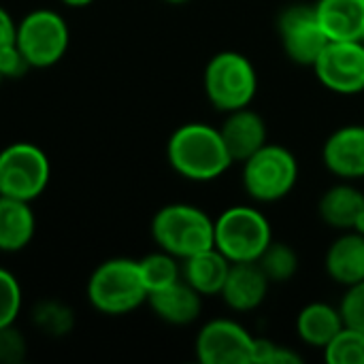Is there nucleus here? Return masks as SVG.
I'll list each match as a JSON object with an SVG mask.
<instances>
[{
    "label": "nucleus",
    "mask_w": 364,
    "mask_h": 364,
    "mask_svg": "<svg viewBox=\"0 0 364 364\" xmlns=\"http://www.w3.org/2000/svg\"><path fill=\"white\" fill-rule=\"evenodd\" d=\"M166 160L179 177L196 183L215 181L232 164L220 128L203 122L183 124L171 134Z\"/></svg>",
    "instance_id": "1"
},
{
    "label": "nucleus",
    "mask_w": 364,
    "mask_h": 364,
    "mask_svg": "<svg viewBox=\"0 0 364 364\" xmlns=\"http://www.w3.org/2000/svg\"><path fill=\"white\" fill-rule=\"evenodd\" d=\"M147 286L143 282L139 260L111 258L94 269L87 282L90 305L105 316H126L147 303Z\"/></svg>",
    "instance_id": "2"
},
{
    "label": "nucleus",
    "mask_w": 364,
    "mask_h": 364,
    "mask_svg": "<svg viewBox=\"0 0 364 364\" xmlns=\"http://www.w3.org/2000/svg\"><path fill=\"white\" fill-rule=\"evenodd\" d=\"M151 237L160 250L186 260L213 247V220L200 207L173 203L156 211L151 220Z\"/></svg>",
    "instance_id": "3"
},
{
    "label": "nucleus",
    "mask_w": 364,
    "mask_h": 364,
    "mask_svg": "<svg viewBox=\"0 0 364 364\" xmlns=\"http://www.w3.org/2000/svg\"><path fill=\"white\" fill-rule=\"evenodd\" d=\"M271 241V224L256 207L235 205L213 220V247L230 262H258Z\"/></svg>",
    "instance_id": "4"
},
{
    "label": "nucleus",
    "mask_w": 364,
    "mask_h": 364,
    "mask_svg": "<svg viewBox=\"0 0 364 364\" xmlns=\"http://www.w3.org/2000/svg\"><path fill=\"white\" fill-rule=\"evenodd\" d=\"M203 87L218 111L230 113L252 105L258 92V73L245 53L220 51L205 66Z\"/></svg>",
    "instance_id": "5"
},
{
    "label": "nucleus",
    "mask_w": 364,
    "mask_h": 364,
    "mask_svg": "<svg viewBox=\"0 0 364 364\" xmlns=\"http://www.w3.org/2000/svg\"><path fill=\"white\" fill-rule=\"evenodd\" d=\"M243 164V188L256 203H277L284 200L299 181V160L296 156L279 145L267 143Z\"/></svg>",
    "instance_id": "6"
},
{
    "label": "nucleus",
    "mask_w": 364,
    "mask_h": 364,
    "mask_svg": "<svg viewBox=\"0 0 364 364\" xmlns=\"http://www.w3.org/2000/svg\"><path fill=\"white\" fill-rule=\"evenodd\" d=\"M68 43V23L51 9L30 11L17 21L15 45L28 60L30 68H49L58 64L66 55Z\"/></svg>",
    "instance_id": "7"
},
{
    "label": "nucleus",
    "mask_w": 364,
    "mask_h": 364,
    "mask_svg": "<svg viewBox=\"0 0 364 364\" xmlns=\"http://www.w3.org/2000/svg\"><path fill=\"white\" fill-rule=\"evenodd\" d=\"M51 164L34 143H11L0 151V196L32 203L49 186Z\"/></svg>",
    "instance_id": "8"
},
{
    "label": "nucleus",
    "mask_w": 364,
    "mask_h": 364,
    "mask_svg": "<svg viewBox=\"0 0 364 364\" xmlns=\"http://www.w3.org/2000/svg\"><path fill=\"white\" fill-rule=\"evenodd\" d=\"M277 32L286 58L299 66H314L328 43L318 21L316 6L307 2L284 6L277 15Z\"/></svg>",
    "instance_id": "9"
},
{
    "label": "nucleus",
    "mask_w": 364,
    "mask_h": 364,
    "mask_svg": "<svg viewBox=\"0 0 364 364\" xmlns=\"http://www.w3.org/2000/svg\"><path fill=\"white\" fill-rule=\"evenodd\" d=\"M311 68L318 81L333 94H363L364 41H328Z\"/></svg>",
    "instance_id": "10"
},
{
    "label": "nucleus",
    "mask_w": 364,
    "mask_h": 364,
    "mask_svg": "<svg viewBox=\"0 0 364 364\" xmlns=\"http://www.w3.org/2000/svg\"><path fill=\"white\" fill-rule=\"evenodd\" d=\"M256 337L235 320L215 318L207 322L196 339L194 352L203 364H254Z\"/></svg>",
    "instance_id": "11"
},
{
    "label": "nucleus",
    "mask_w": 364,
    "mask_h": 364,
    "mask_svg": "<svg viewBox=\"0 0 364 364\" xmlns=\"http://www.w3.org/2000/svg\"><path fill=\"white\" fill-rule=\"evenodd\" d=\"M322 162L343 181L364 177V124H348L331 132L322 147Z\"/></svg>",
    "instance_id": "12"
},
{
    "label": "nucleus",
    "mask_w": 364,
    "mask_h": 364,
    "mask_svg": "<svg viewBox=\"0 0 364 364\" xmlns=\"http://www.w3.org/2000/svg\"><path fill=\"white\" fill-rule=\"evenodd\" d=\"M220 134L226 143L232 162H245L250 156H254L260 147L269 143L264 117L250 107L226 113V119L220 126Z\"/></svg>",
    "instance_id": "13"
},
{
    "label": "nucleus",
    "mask_w": 364,
    "mask_h": 364,
    "mask_svg": "<svg viewBox=\"0 0 364 364\" xmlns=\"http://www.w3.org/2000/svg\"><path fill=\"white\" fill-rule=\"evenodd\" d=\"M269 286L271 282L258 262H232L220 296L232 311L250 314L267 301Z\"/></svg>",
    "instance_id": "14"
},
{
    "label": "nucleus",
    "mask_w": 364,
    "mask_h": 364,
    "mask_svg": "<svg viewBox=\"0 0 364 364\" xmlns=\"http://www.w3.org/2000/svg\"><path fill=\"white\" fill-rule=\"evenodd\" d=\"M318 215L326 226L339 232L358 230L364 218V194L352 181L341 179L320 196Z\"/></svg>",
    "instance_id": "15"
},
{
    "label": "nucleus",
    "mask_w": 364,
    "mask_h": 364,
    "mask_svg": "<svg viewBox=\"0 0 364 364\" xmlns=\"http://www.w3.org/2000/svg\"><path fill=\"white\" fill-rule=\"evenodd\" d=\"M147 305L162 322L173 326H188L198 320L203 311V296L188 282L179 279L166 288L149 292Z\"/></svg>",
    "instance_id": "16"
},
{
    "label": "nucleus",
    "mask_w": 364,
    "mask_h": 364,
    "mask_svg": "<svg viewBox=\"0 0 364 364\" xmlns=\"http://www.w3.org/2000/svg\"><path fill=\"white\" fill-rule=\"evenodd\" d=\"M324 269L328 277L348 288L364 279V232L343 230L326 250Z\"/></svg>",
    "instance_id": "17"
},
{
    "label": "nucleus",
    "mask_w": 364,
    "mask_h": 364,
    "mask_svg": "<svg viewBox=\"0 0 364 364\" xmlns=\"http://www.w3.org/2000/svg\"><path fill=\"white\" fill-rule=\"evenodd\" d=\"M314 6L328 41H363L364 0H318Z\"/></svg>",
    "instance_id": "18"
},
{
    "label": "nucleus",
    "mask_w": 364,
    "mask_h": 364,
    "mask_svg": "<svg viewBox=\"0 0 364 364\" xmlns=\"http://www.w3.org/2000/svg\"><path fill=\"white\" fill-rule=\"evenodd\" d=\"M230 264L232 262L222 252L209 247L181 260V279L188 282L200 296H220Z\"/></svg>",
    "instance_id": "19"
},
{
    "label": "nucleus",
    "mask_w": 364,
    "mask_h": 364,
    "mask_svg": "<svg viewBox=\"0 0 364 364\" xmlns=\"http://www.w3.org/2000/svg\"><path fill=\"white\" fill-rule=\"evenodd\" d=\"M346 326L339 307L316 301L305 305L296 316V335L303 343L324 350Z\"/></svg>",
    "instance_id": "20"
},
{
    "label": "nucleus",
    "mask_w": 364,
    "mask_h": 364,
    "mask_svg": "<svg viewBox=\"0 0 364 364\" xmlns=\"http://www.w3.org/2000/svg\"><path fill=\"white\" fill-rule=\"evenodd\" d=\"M36 230L30 203L0 196V252L15 254L30 245Z\"/></svg>",
    "instance_id": "21"
},
{
    "label": "nucleus",
    "mask_w": 364,
    "mask_h": 364,
    "mask_svg": "<svg viewBox=\"0 0 364 364\" xmlns=\"http://www.w3.org/2000/svg\"><path fill=\"white\" fill-rule=\"evenodd\" d=\"M299 254L284 241H271L258 258V267L271 284H288L299 273Z\"/></svg>",
    "instance_id": "22"
},
{
    "label": "nucleus",
    "mask_w": 364,
    "mask_h": 364,
    "mask_svg": "<svg viewBox=\"0 0 364 364\" xmlns=\"http://www.w3.org/2000/svg\"><path fill=\"white\" fill-rule=\"evenodd\" d=\"M139 269H141L143 282L147 286V292L166 288L181 279V260L171 256L164 250H158V252L141 258Z\"/></svg>",
    "instance_id": "23"
},
{
    "label": "nucleus",
    "mask_w": 364,
    "mask_h": 364,
    "mask_svg": "<svg viewBox=\"0 0 364 364\" xmlns=\"http://www.w3.org/2000/svg\"><path fill=\"white\" fill-rule=\"evenodd\" d=\"M34 326L47 337H64L75 326L73 309L60 301H41L32 311Z\"/></svg>",
    "instance_id": "24"
},
{
    "label": "nucleus",
    "mask_w": 364,
    "mask_h": 364,
    "mask_svg": "<svg viewBox=\"0 0 364 364\" xmlns=\"http://www.w3.org/2000/svg\"><path fill=\"white\" fill-rule=\"evenodd\" d=\"M328 364H364V333L343 326L341 333L324 348Z\"/></svg>",
    "instance_id": "25"
},
{
    "label": "nucleus",
    "mask_w": 364,
    "mask_h": 364,
    "mask_svg": "<svg viewBox=\"0 0 364 364\" xmlns=\"http://www.w3.org/2000/svg\"><path fill=\"white\" fill-rule=\"evenodd\" d=\"M21 286L17 277L0 267V328L15 324L21 311Z\"/></svg>",
    "instance_id": "26"
},
{
    "label": "nucleus",
    "mask_w": 364,
    "mask_h": 364,
    "mask_svg": "<svg viewBox=\"0 0 364 364\" xmlns=\"http://www.w3.org/2000/svg\"><path fill=\"white\" fill-rule=\"evenodd\" d=\"M339 311L343 316L346 326L364 333V279L346 288Z\"/></svg>",
    "instance_id": "27"
},
{
    "label": "nucleus",
    "mask_w": 364,
    "mask_h": 364,
    "mask_svg": "<svg viewBox=\"0 0 364 364\" xmlns=\"http://www.w3.org/2000/svg\"><path fill=\"white\" fill-rule=\"evenodd\" d=\"M26 339L15 324L0 328V364H19L26 360Z\"/></svg>",
    "instance_id": "28"
},
{
    "label": "nucleus",
    "mask_w": 364,
    "mask_h": 364,
    "mask_svg": "<svg viewBox=\"0 0 364 364\" xmlns=\"http://www.w3.org/2000/svg\"><path fill=\"white\" fill-rule=\"evenodd\" d=\"M30 70L28 60L19 51V47L13 43H6L0 47V75L2 79H19Z\"/></svg>",
    "instance_id": "29"
},
{
    "label": "nucleus",
    "mask_w": 364,
    "mask_h": 364,
    "mask_svg": "<svg viewBox=\"0 0 364 364\" xmlns=\"http://www.w3.org/2000/svg\"><path fill=\"white\" fill-rule=\"evenodd\" d=\"M15 28L17 23L13 21L11 13L4 6H0V47L15 41Z\"/></svg>",
    "instance_id": "30"
},
{
    "label": "nucleus",
    "mask_w": 364,
    "mask_h": 364,
    "mask_svg": "<svg viewBox=\"0 0 364 364\" xmlns=\"http://www.w3.org/2000/svg\"><path fill=\"white\" fill-rule=\"evenodd\" d=\"M62 4H66V6H75V9H81V6H87V4H92L94 0H60Z\"/></svg>",
    "instance_id": "31"
},
{
    "label": "nucleus",
    "mask_w": 364,
    "mask_h": 364,
    "mask_svg": "<svg viewBox=\"0 0 364 364\" xmlns=\"http://www.w3.org/2000/svg\"><path fill=\"white\" fill-rule=\"evenodd\" d=\"M164 2H168V4H186L190 0H164Z\"/></svg>",
    "instance_id": "32"
},
{
    "label": "nucleus",
    "mask_w": 364,
    "mask_h": 364,
    "mask_svg": "<svg viewBox=\"0 0 364 364\" xmlns=\"http://www.w3.org/2000/svg\"><path fill=\"white\" fill-rule=\"evenodd\" d=\"M360 232H364V218H363V224H360V228H358Z\"/></svg>",
    "instance_id": "33"
},
{
    "label": "nucleus",
    "mask_w": 364,
    "mask_h": 364,
    "mask_svg": "<svg viewBox=\"0 0 364 364\" xmlns=\"http://www.w3.org/2000/svg\"><path fill=\"white\" fill-rule=\"evenodd\" d=\"M2 81H4V79H2V75H0V85H2Z\"/></svg>",
    "instance_id": "34"
},
{
    "label": "nucleus",
    "mask_w": 364,
    "mask_h": 364,
    "mask_svg": "<svg viewBox=\"0 0 364 364\" xmlns=\"http://www.w3.org/2000/svg\"><path fill=\"white\" fill-rule=\"evenodd\" d=\"M363 41H364V34H363Z\"/></svg>",
    "instance_id": "35"
}]
</instances>
